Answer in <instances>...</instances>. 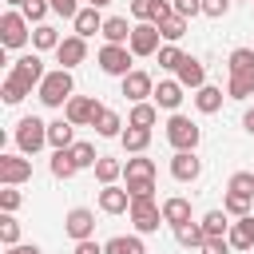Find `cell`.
<instances>
[{
	"label": "cell",
	"instance_id": "obj_1",
	"mask_svg": "<svg viewBox=\"0 0 254 254\" xmlns=\"http://www.w3.org/2000/svg\"><path fill=\"white\" fill-rule=\"evenodd\" d=\"M71 91H75V83H71V71H67V67L48 71V75H44V83L36 87V95H40V103H44V107H64V103L71 99Z\"/></svg>",
	"mask_w": 254,
	"mask_h": 254
},
{
	"label": "cell",
	"instance_id": "obj_2",
	"mask_svg": "<svg viewBox=\"0 0 254 254\" xmlns=\"http://www.w3.org/2000/svg\"><path fill=\"white\" fill-rule=\"evenodd\" d=\"M198 139H202V127L190 119V115H171L167 119V143L175 147V151H194L198 147Z\"/></svg>",
	"mask_w": 254,
	"mask_h": 254
},
{
	"label": "cell",
	"instance_id": "obj_3",
	"mask_svg": "<svg viewBox=\"0 0 254 254\" xmlns=\"http://www.w3.org/2000/svg\"><path fill=\"white\" fill-rule=\"evenodd\" d=\"M44 143H48V123L36 119V115H24L16 123V147H20V155H36Z\"/></svg>",
	"mask_w": 254,
	"mask_h": 254
},
{
	"label": "cell",
	"instance_id": "obj_4",
	"mask_svg": "<svg viewBox=\"0 0 254 254\" xmlns=\"http://www.w3.org/2000/svg\"><path fill=\"white\" fill-rule=\"evenodd\" d=\"M131 56H135V52H131L127 44H103L95 60H99V71H103V75H119V79H123L127 71H135V67H131Z\"/></svg>",
	"mask_w": 254,
	"mask_h": 254
},
{
	"label": "cell",
	"instance_id": "obj_5",
	"mask_svg": "<svg viewBox=\"0 0 254 254\" xmlns=\"http://www.w3.org/2000/svg\"><path fill=\"white\" fill-rule=\"evenodd\" d=\"M127 214H131V222H135L139 234H155L159 222H163V206L155 198H131V210Z\"/></svg>",
	"mask_w": 254,
	"mask_h": 254
},
{
	"label": "cell",
	"instance_id": "obj_6",
	"mask_svg": "<svg viewBox=\"0 0 254 254\" xmlns=\"http://www.w3.org/2000/svg\"><path fill=\"white\" fill-rule=\"evenodd\" d=\"M28 16L24 12H4L0 16V44L4 48H24L28 44Z\"/></svg>",
	"mask_w": 254,
	"mask_h": 254
},
{
	"label": "cell",
	"instance_id": "obj_7",
	"mask_svg": "<svg viewBox=\"0 0 254 254\" xmlns=\"http://www.w3.org/2000/svg\"><path fill=\"white\" fill-rule=\"evenodd\" d=\"M163 32H159V24H151V20H139L135 24V32H131V40H127V48L135 52V56H155L163 44Z\"/></svg>",
	"mask_w": 254,
	"mask_h": 254
},
{
	"label": "cell",
	"instance_id": "obj_8",
	"mask_svg": "<svg viewBox=\"0 0 254 254\" xmlns=\"http://www.w3.org/2000/svg\"><path fill=\"white\" fill-rule=\"evenodd\" d=\"M103 111V103L99 99H91V95H71L67 103H64V115L75 123V127H87V123H95V115Z\"/></svg>",
	"mask_w": 254,
	"mask_h": 254
},
{
	"label": "cell",
	"instance_id": "obj_9",
	"mask_svg": "<svg viewBox=\"0 0 254 254\" xmlns=\"http://www.w3.org/2000/svg\"><path fill=\"white\" fill-rule=\"evenodd\" d=\"M8 75H16L24 87H40L48 71H44V60H40L36 52H28V56H20V60L12 64V71H8Z\"/></svg>",
	"mask_w": 254,
	"mask_h": 254
},
{
	"label": "cell",
	"instance_id": "obj_10",
	"mask_svg": "<svg viewBox=\"0 0 254 254\" xmlns=\"http://www.w3.org/2000/svg\"><path fill=\"white\" fill-rule=\"evenodd\" d=\"M32 179V159L24 155H0V183L4 187H20Z\"/></svg>",
	"mask_w": 254,
	"mask_h": 254
},
{
	"label": "cell",
	"instance_id": "obj_11",
	"mask_svg": "<svg viewBox=\"0 0 254 254\" xmlns=\"http://www.w3.org/2000/svg\"><path fill=\"white\" fill-rule=\"evenodd\" d=\"M64 230H67V238L83 242V238H91V234H95V214H91L87 206H71V210H67V218H64Z\"/></svg>",
	"mask_w": 254,
	"mask_h": 254
},
{
	"label": "cell",
	"instance_id": "obj_12",
	"mask_svg": "<svg viewBox=\"0 0 254 254\" xmlns=\"http://www.w3.org/2000/svg\"><path fill=\"white\" fill-rule=\"evenodd\" d=\"M56 60H60V67H75V64H83L87 60V40L83 36H64L60 40V48H56Z\"/></svg>",
	"mask_w": 254,
	"mask_h": 254
},
{
	"label": "cell",
	"instance_id": "obj_13",
	"mask_svg": "<svg viewBox=\"0 0 254 254\" xmlns=\"http://www.w3.org/2000/svg\"><path fill=\"white\" fill-rule=\"evenodd\" d=\"M171 175H175L179 183H194V179L202 175V159H198L194 151H175V155H171Z\"/></svg>",
	"mask_w": 254,
	"mask_h": 254
},
{
	"label": "cell",
	"instance_id": "obj_14",
	"mask_svg": "<svg viewBox=\"0 0 254 254\" xmlns=\"http://www.w3.org/2000/svg\"><path fill=\"white\" fill-rule=\"evenodd\" d=\"M99 210H103V214H123V210H131V190L107 183V187L99 190Z\"/></svg>",
	"mask_w": 254,
	"mask_h": 254
},
{
	"label": "cell",
	"instance_id": "obj_15",
	"mask_svg": "<svg viewBox=\"0 0 254 254\" xmlns=\"http://www.w3.org/2000/svg\"><path fill=\"white\" fill-rule=\"evenodd\" d=\"M123 95H127L131 103H143L147 95H155L151 75H147V71H127V75H123Z\"/></svg>",
	"mask_w": 254,
	"mask_h": 254
},
{
	"label": "cell",
	"instance_id": "obj_16",
	"mask_svg": "<svg viewBox=\"0 0 254 254\" xmlns=\"http://www.w3.org/2000/svg\"><path fill=\"white\" fill-rule=\"evenodd\" d=\"M175 75H179L183 87H194V91L206 83V67H202V60H194V56H183V64L175 67Z\"/></svg>",
	"mask_w": 254,
	"mask_h": 254
},
{
	"label": "cell",
	"instance_id": "obj_17",
	"mask_svg": "<svg viewBox=\"0 0 254 254\" xmlns=\"http://www.w3.org/2000/svg\"><path fill=\"white\" fill-rule=\"evenodd\" d=\"M175 8L167 4V0H131V16L135 20H151V24H159V20H167Z\"/></svg>",
	"mask_w": 254,
	"mask_h": 254
},
{
	"label": "cell",
	"instance_id": "obj_18",
	"mask_svg": "<svg viewBox=\"0 0 254 254\" xmlns=\"http://www.w3.org/2000/svg\"><path fill=\"white\" fill-rule=\"evenodd\" d=\"M226 238H230V246H234V250H254V214H242V218H234Z\"/></svg>",
	"mask_w": 254,
	"mask_h": 254
},
{
	"label": "cell",
	"instance_id": "obj_19",
	"mask_svg": "<svg viewBox=\"0 0 254 254\" xmlns=\"http://www.w3.org/2000/svg\"><path fill=\"white\" fill-rule=\"evenodd\" d=\"M71 24H75V36H95V32H103V16H99V8L95 4H87V8H79L75 16H71Z\"/></svg>",
	"mask_w": 254,
	"mask_h": 254
},
{
	"label": "cell",
	"instance_id": "obj_20",
	"mask_svg": "<svg viewBox=\"0 0 254 254\" xmlns=\"http://www.w3.org/2000/svg\"><path fill=\"white\" fill-rule=\"evenodd\" d=\"M131 32H135V24H127V16H107L99 36H103L107 44H127V40H131Z\"/></svg>",
	"mask_w": 254,
	"mask_h": 254
},
{
	"label": "cell",
	"instance_id": "obj_21",
	"mask_svg": "<svg viewBox=\"0 0 254 254\" xmlns=\"http://www.w3.org/2000/svg\"><path fill=\"white\" fill-rule=\"evenodd\" d=\"M179 103H183V83H179V79H163V83L155 87V107L175 111Z\"/></svg>",
	"mask_w": 254,
	"mask_h": 254
},
{
	"label": "cell",
	"instance_id": "obj_22",
	"mask_svg": "<svg viewBox=\"0 0 254 254\" xmlns=\"http://www.w3.org/2000/svg\"><path fill=\"white\" fill-rule=\"evenodd\" d=\"M48 143L56 147V151H64V147H71L75 143V123L64 115V119H56V123H48Z\"/></svg>",
	"mask_w": 254,
	"mask_h": 254
},
{
	"label": "cell",
	"instance_id": "obj_23",
	"mask_svg": "<svg viewBox=\"0 0 254 254\" xmlns=\"http://www.w3.org/2000/svg\"><path fill=\"white\" fill-rule=\"evenodd\" d=\"M163 222H171V226H183V222H190V198H183V194H171V198L163 202Z\"/></svg>",
	"mask_w": 254,
	"mask_h": 254
},
{
	"label": "cell",
	"instance_id": "obj_24",
	"mask_svg": "<svg viewBox=\"0 0 254 254\" xmlns=\"http://www.w3.org/2000/svg\"><path fill=\"white\" fill-rule=\"evenodd\" d=\"M226 95H230V99H250V95H254V67H242V71H230V83H226Z\"/></svg>",
	"mask_w": 254,
	"mask_h": 254
},
{
	"label": "cell",
	"instance_id": "obj_25",
	"mask_svg": "<svg viewBox=\"0 0 254 254\" xmlns=\"http://www.w3.org/2000/svg\"><path fill=\"white\" fill-rule=\"evenodd\" d=\"M119 143H123L127 155H143L147 143H151V127H131V123H127V131L119 135Z\"/></svg>",
	"mask_w": 254,
	"mask_h": 254
},
{
	"label": "cell",
	"instance_id": "obj_26",
	"mask_svg": "<svg viewBox=\"0 0 254 254\" xmlns=\"http://www.w3.org/2000/svg\"><path fill=\"white\" fill-rule=\"evenodd\" d=\"M222 99H226L222 87H210V83H202V87L194 91V107H198L202 115H214V111L222 107Z\"/></svg>",
	"mask_w": 254,
	"mask_h": 254
},
{
	"label": "cell",
	"instance_id": "obj_27",
	"mask_svg": "<svg viewBox=\"0 0 254 254\" xmlns=\"http://www.w3.org/2000/svg\"><path fill=\"white\" fill-rule=\"evenodd\" d=\"M91 127H95V135H103V139H119V135H123V119H119L111 107H103Z\"/></svg>",
	"mask_w": 254,
	"mask_h": 254
},
{
	"label": "cell",
	"instance_id": "obj_28",
	"mask_svg": "<svg viewBox=\"0 0 254 254\" xmlns=\"http://www.w3.org/2000/svg\"><path fill=\"white\" fill-rule=\"evenodd\" d=\"M123 179H127V183H131V179H155V159H147V155L127 159V163H123Z\"/></svg>",
	"mask_w": 254,
	"mask_h": 254
},
{
	"label": "cell",
	"instance_id": "obj_29",
	"mask_svg": "<svg viewBox=\"0 0 254 254\" xmlns=\"http://www.w3.org/2000/svg\"><path fill=\"white\" fill-rule=\"evenodd\" d=\"M175 238H179V246L198 250L206 242V230H202V222H183V226H175Z\"/></svg>",
	"mask_w": 254,
	"mask_h": 254
},
{
	"label": "cell",
	"instance_id": "obj_30",
	"mask_svg": "<svg viewBox=\"0 0 254 254\" xmlns=\"http://www.w3.org/2000/svg\"><path fill=\"white\" fill-rule=\"evenodd\" d=\"M202 230H206V238L230 234V214H226V210H206V214H202Z\"/></svg>",
	"mask_w": 254,
	"mask_h": 254
},
{
	"label": "cell",
	"instance_id": "obj_31",
	"mask_svg": "<svg viewBox=\"0 0 254 254\" xmlns=\"http://www.w3.org/2000/svg\"><path fill=\"white\" fill-rule=\"evenodd\" d=\"M32 48H36V52H48V48L56 52V48H60V32H56L52 24H36V32H32Z\"/></svg>",
	"mask_w": 254,
	"mask_h": 254
},
{
	"label": "cell",
	"instance_id": "obj_32",
	"mask_svg": "<svg viewBox=\"0 0 254 254\" xmlns=\"http://www.w3.org/2000/svg\"><path fill=\"white\" fill-rule=\"evenodd\" d=\"M155 119H159V107H155V103H147V99H143V103H135V107H131V115H127V123H131V127H155Z\"/></svg>",
	"mask_w": 254,
	"mask_h": 254
},
{
	"label": "cell",
	"instance_id": "obj_33",
	"mask_svg": "<svg viewBox=\"0 0 254 254\" xmlns=\"http://www.w3.org/2000/svg\"><path fill=\"white\" fill-rule=\"evenodd\" d=\"M119 175H123V163H119V159H111V155H99V159H95V179H99L103 187L115 183Z\"/></svg>",
	"mask_w": 254,
	"mask_h": 254
},
{
	"label": "cell",
	"instance_id": "obj_34",
	"mask_svg": "<svg viewBox=\"0 0 254 254\" xmlns=\"http://www.w3.org/2000/svg\"><path fill=\"white\" fill-rule=\"evenodd\" d=\"M103 250H107V254H147V246H143L139 238H127V234L107 238V242H103Z\"/></svg>",
	"mask_w": 254,
	"mask_h": 254
},
{
	"label": "cell",
	"instance_id": "obj_35",
	"mask_svg": "<svg viewBox=\"0 0 254 254\" xmlns=\"http://www.w3.org/2000/svg\"><path fill=\"white\" fill-rule=\"evenodd\" d=\"M79 167H75V159H71V147H64V151H56L52 155V175L56 179H71Z\"/></svg>",
	"mask_w": 254,
	"mask_h": 254
},
{
	"label": "cell",
	"instance_id": "obj_36",
	"mask_svg": "<svg viewBox=\"0 0 254 254\" xmlns=\"http://www.w3.org/2000/svg\"><path fill=\"white\" fill-rule=\"evenodd\" d=\"M250 194H238V190H226V198H222V210L230 214V218H242V214H250Z\"/></svg>",
	"mask_w": 254,
	"mask_h": 254
},
{
	"label": "cell",
	"instance_id": "obj_37",
	"mask_svg": "<svg viewBox=\"0 0 254 254\" xmlns=\"http://www.w3.org/2000/svg\"><path fill=\"white\" fill-rule=\"evenodd\" d=\"M159 32H163V40H167V44H175V40H183V36H187V20L171 12L167 20H159Z\"/></svg>",
	"mask_w": 254,
	"mask_h": 254
},
{
	"label": "cell",
	"instance_id": "obj_38",
	"mask_svg": "<svg viewBox=\"0 0 254 254\" xmlns=\"http://www.w3.org/2000/svg\"><path fill=\"white\" fill-rule=\"evenodd\" d=\"M0 95H4V103H20V99H28V95H32V87H24L16 75H8V79H4V87H0Z\"/></svg>",
	"mask_w": 254,
	"mask_h": 254
},
{
	"label": "cell",
	"instance_id": "obj_39",
	"mask_svg": "<svg viewBox=\"0 0 254 254\" xmlns=\"http://www.w3.org/2000/svg\"><path fill=\"white\" fill-rule=\"evenodd\" d=\"M0 242L4 246H16L20 242V222H16L12 210H4V218H0Z\"/></svg>",
	"mask_w": 254,
	"mask_h": 254
},
{
	"label": "cell",
	"instance_id": "obj_40",
	"mask_svg": "<svg viewBox=\"0 0 254 254\" xmlns=\"http://www.w3.org/2000/svg\"><path fill=\"white\" fill-rule=\"evenodd\" d=\"M226 190H238V194H250L254 198V171H234L230 183H226Z\"/></svg>",
	"mask_w": 254,
	"mask_h": 254
},
{
	"label": "cell",
	"instance_id": "obj_41",
	"mask_svg": "<svg viewBox=\"0 0 254 254\" xmlns=\"http://www.w3.org/2000/svg\"><path fill=\"white\" fill-rule=\"evenodd\" d=\"M71 159H75V167H95V143H71Z\"/></svg>",
	"mask_w": 254,
	"mask_h": 254
},
{
	"label": "cell",
	"instance_id": "obj_42",
	"mask_svg": "<svg viewBox=\"0 0 254 254\" xmlns=\"http://www.w3.org/2000/svg\"><path fill=\"white\" fill-rule=\"evenodd\" d=\"M48 8H52L48 0H24V4H20V12L28 16V24H44V16H48Z\"/></svg>",
	"mask_w": 254,
	"mask_h": 254
},
{
	"label": "cell",
	"instance_id": "obj_43",
	"mask_svg": "<svg viewBox=\"0 0 254 254\" xmlns=\"http://www.w3.org/2000/svg\"><path fill=\"white\" fill-rule=\"evenodd\" d=\"M155 56H159V67H167V71H175V67L183 64V52H179L175 44H163V48H159Z\"/></svg>",
	"mask_w": 254,
	"mask_h": 254
},
{
	"label": "cell",
	"instance_id": "obj_44",
	"mask_svg": "<svg viewBox=\"0 0 254 254\" xmlns=\"http://www.w3.org/2000/svg\"><path fill=\"white\" fill-rule=\"evenodd\" d=\"M171 8H175V16H183V20L202 16V0H171Z\"/></svg>",
	"mask_w": 254,
	"mask_h": 254
},
{
	"label": "cell",
	"instance_id": "obj_45",
	"mask_svg": "<svg viewBox=\"0 0 254 254\" xmlns=\"http://www.w3.org/2000/svg\"><path fill=\"white\" fill-rule=\"evenodd\" d=\"M127 190H131V198H155V179H131Z\"/></svg>",
	"mask_w": 254,
	"mask_h": 254
},
{
	"label": "cell",
	"instance_id": "obj_46",
	"mask_svg": "<svg viewBox=\"0 0 254 254\" xmlns=\"http://www.w3.org/2000/svg\"><path fill=\"white\" fill-rule=\"evenodd\" d=\"M198 250H202V254H230L234 246H230V238H226V234H218V238H206Z\"/></svg>",
	"mask_w": 254,
	"mask_h": 254
},
{
	"label": "cell",
	"instance_id": "obj_47",
	"mask_svg": "<svg viewBox=\"0 0 254 254\" xmlns=\"http://www.w3.org/2000/svg\"><path fill=\"white\" fill-rule=\"evenodd\" d=\"M20 202H24V194H20L16 187H4V190H0V206H4V210H16Z\"/></svg>",
	"mask_w": 254,
	"mask_h": 254
},
{
	"label": "cell",
	"instance_id": "obj_48",
	"mask_svg": "<svg viewBox=\"0 0 254 254\" xmlns=\"http://www.w3.org/2000/svg\"><path fill=\"white\" fill-rule=\"evenodd\" d=\"M226 8H230V0H202V16H210V20L226 16Z\"/></svg>",
	"mask_w": 254,
	"mask_h": 254
},
{
	"label": "cell",
	"instance_id": "obj_49",
	"mask_svg": "<svg viewBox=\"0 0 254 254\" xmlns=\"http://www.w3.org/2000/svg\"><path fill=\"white\" fill-rule=\"evenodd\" d=\"M71 254H107V250H103L95 238H83V242H75V250H71Z\"/></svg>",
	"mask_w": 254,
	"mask_h": 254
},
{
	"label": "cell",
	"instance_id": "obj_50",
	"mask_svg": "<svg viewBox=\"0 0 254 254\" xmlns=\"http://www.w3.org/2000/svg\"><path fill=\"white\" fill-rule=\"evenodd\" d=\"M48 4H52V12H60V16H75V12H79L75 0H48Z\"/></svg>",
	"mask_w": 254,
	"mask_h": 254
},
{
	"label": "cell",
	"instance_id": "obj_51",
	"mask_svg": "<svg viewBox=\"0 0 254 254\" xmlns=\"http://www.w3.org/2000/svg\"><path fill=\"white\" fill-rule=\"evenodd\" d=\"M8 254H44V250H40L36 242H32V246H28V242H16V246H8Z\"/></svg>",
	"mask_w": 254,
	"mask_h": 254
},
{
	"label": "cell",
	"instance_id": "obj_52",
	"mask_svg": "<svg viewBox=\"0 0 254 254\" xmlns=\"http://www.w3.org/2000/svg\"><path fill=\"white\" fill-rule=\"evenodd\" d=\"M242 131H250V135H254V107H246V111H242Z\"/></svg>",
	"mask_w": 254,
	"mask_h": 254
},
{
	"label": "cell",
	"instance_id": "obj_53",
	"mask_svg": "<svg viewBox=\"0 0 254 254\" xmlns=\"http://www.w3.org/2000/svg\"><path fill=\"white\" fill-rule=\"evenodd\" d=\"M87 4H95V8H103V4H111V0H87Z\"/></svg>",
	"mask_w": 254,
	"mask_h": 254
},
{
	"label": "cell",
	"instance_id": "obj_54",
	"mask_svg": "<svg viewBox=\"0 0 254 254\" xmlns=\"http://www.w3.org/2000/svg\"><path fill=\"white\" fill-rule=\"evenodd\" d=\"M8 4H24V0H8Z\"/></svg>",
	"mask_w": 254,
	"mask_h": 254
}]
</instances>
